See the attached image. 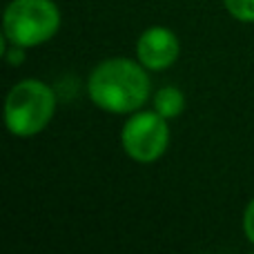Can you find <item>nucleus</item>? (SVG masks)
I'll use <instances>...</instances> for the list:
<instances>
[{"instance_id": "f257e3e1", "label": "nucleus", "mask_w": 254, "mask_h": 254, "mask_svg": "<svg viewBox=\"0 0 254 254\" xmlns=\"http://www.w3.org/2000/svg\"><path fill=\"white\" fill-rule=\"evenodd\" d=\"M89 98L110 114H129L143 107L152 83L143 65L127 58H110L89 76Z\"/></svg>"}, {"instance_id": "f03ea898", "label": "nucleus", "mask_w": 254, "mask_h": 254, "mask_svg": "<svg viewBox=\"0 0 254 254\" xmlns=\"http://www.w3.org/2000/svg\"><path fill=\"white\" fill-rule=\"evenodd\" d=\"M56 96L40 80H22L13 85L4 103V121L13 136H36L52 121Z\"/></svg>"}, {"instance_id": "7ed1b4c3", "label": "nucleus", "mask_w": 254, "mask_h": 254, "mask_svg": "<svg viewBox=\"0 0 254 254\" xmlns=\"http://www.w3.org/2000/svg\"><path fill=\"white\" fill-rule=\"evenodd\" d=\"M2 27L11 45L36 47L58 31L61 11L54 0H11L4 9Z\"/></svg>"}, {"instance_id": "20e7f679", "label": "nucleus", "mask_w": 254, "mask_h": 254, "mask_svg": "<svg viewBox=\"0 0 254 254\" xmlns=\"http://www.w3.org/2000/svg\"><path fill=\"white\" fill-rule=\"evenodd\" d=\"M123 149L138 163H152L161 158L170 143L167 119H163L156 110L138 112L123 127Z\"/></svg>"}, {"instance_id": "39448f33", "label": "nucleus", "mask_w": 254, "mask_h": 254, "mask_svg": "<svg viewBox=\"0 0 254 254\" xmlns=\"http://www.w3.org/2000/svg\"><path fill=\"white\" fill-rule=\"evenodd\" d=\"M179 52V38L174 31L165 29V27H152L136 43V56H138L140 65L154 71L167 69L170 65H174Z\"/></svg>"}, {"instance_id": "423d86ee", "label": "nucleus", "mask_w": 254, "mask_h": 254, "mask_svg": "<svg viewBox=\"0 0 254 254\" xmlns=\"http://www.w3.org/2000/svg\"><path fill=\"white\" fill-rule=\"evenodd\" d=\"M154 110L163 116V119H174V116L183 114L185 110V96L181 89L176 87H163L154 96Z\"/></svg>"}, {"instance_id": "0eeeda50", "label": "nucleus", "mask_w": 254, "mask_h": 254, "mask_svg": "<svg viewBox=\"0 0 254 254\" xmlns=\"http://www.w3.org/2000/svg\"><path fill=\"white\" fill-rule=\"evenodd\" d=\"M225 9L241 22H254V0H225Z\"/></svg>"}, {"instance_id": "6e6552de", "label": "nucleus", "mask_w": 254, "mask_h": 254, "mask_svg": "<svg viewBox=\"0 0 254 254\" xmlns=\"http://www.w3.org/2000/svg\"><path fill=\"white\" fill-rule=\"evenodd\" d=\"M243 232H246L248 241L254 243V198L248 203L246 212H243Z\"/></svg>"}, {"instance_id": "1a4fd4ad", "label": "nucleus", "mask_w": 254, "mask_h": 254, "mask_svg": "<svg viewBox=\"0 0 254 254\" xmlns=\"http://www.w3.org/2000/svg\"><path fill=\"white\" fill-rule=\"evenodd\" d=\"M13 52H9L7 56H9V63H11V65H20L22 63V58H25V54H22V49L25 47H20V45H13Z\"/></svg>"}]
</instances>
